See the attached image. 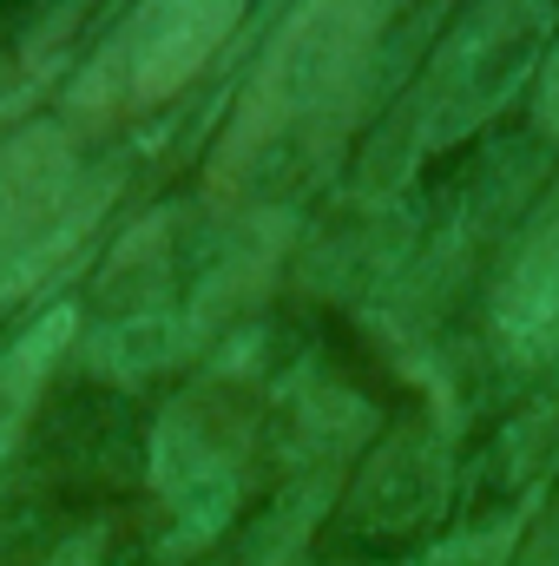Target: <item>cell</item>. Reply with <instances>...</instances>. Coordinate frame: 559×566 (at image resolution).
<instances>
[{"label": "cell", "mask_w": 559, "mask_h": 566, "mask_svg": "<svg viewBox=\"0 0 559 566\" xmlns=\"http://www.w3.org/2000/svg\"><path fill=\"white\" fill-rule=\"evenodd\" d=\"M389 7L395 0H296V13L264 46L257 73L238 93V113H231L224 139L211 151V185L218 191L244 185L283 139L309 133L316 119H329L342 106V93L356 86V73L369 66L376 40L389 27Z\"/></svg>", "instance_id": "cell-1"}, {"label": "cell", "mask_w": 559, "mask_h": 566, "mask_svg": "<svg viewBox=\"0 0 559 566\" xmlns=\"http://www.w3.org/2000/svg\"><path fill=\"white\" fill-rule=\"evenodd\" d=\"M106 191V171L86 191L66 126H20L13 139H0V296H20L46 277L99 218Z\"/></svg>", "instance_id": "cell-2"}, {"label": "cell", "mask_w": 559, "mask_h": 566, "mask_svg": "<svg viewBox=\"0 0 559 566\" xmlns=\"http://www.w3.org/2000/svg\"><path fill=\"white\" fill-rule=\"evenodd\" d=\"M244 454H251V396H244V382L218 376V382L171 402V416L158 422V441H151V494L165 501L178 547H198L231 521Z\"/></svg>", "instance_id": "cell-3"}, {"label": "cell", "mask_w": 559, "mask_h": 566, "mask_svg": "<svg viewBox=\"0 0 559 566\" xmlns=\"http://www.w3.org/2000/svg\"><path fill=\"white\" fill-rule=\"evenodd\" d=\"M244 7L251 0H139L133 27L106 46V60L80 86V113H106V106L151 113L178 99L211 66V53L231 40Z\"/></svg>", "instance_id": "cell-4"}, {"label": "cell", "mask_w": 559, "mask_h": 566, "mask_svg": "<svg viewBox=\"0 0 559 566\" xmlns=\"http://www.w3.org/2000/svg\"><path fill=\"white\" fill-rule=\"evenodd\" d=\"M500 343L534 363L559 343V205L534 224V238L520 244L514 271L500 283Z\"/></svg>", "instance_id": "cell-5"}, {"label": "cell", "mask_w": 559, "mask_h": 566, "mask_svg": "<svg viewBox=\"0 0 559 566\" xmlns=\"http://www.w3.org/2000/svg\"><path fill=\"white\" fill-rule=\"evenodd\" d=\"M73 329H80V316L60 303V310H46L27 336H13V343L0 349V461L20 448V434L33 422V409H40V396H46V382H53L66 343H73Z\"/></svg>", "instance_id": "cell-6"}, {"label": "cell", "mask_w": 559, "mask_h": 566, "mask_svg": "<svg viewBox=\"0 0 559 566\" xmlns=\"http://www.w3.org/2000/svg\"><path fill=\"white\" fill-rule=\"evenodd\" d=\"M514 541H520V521H487V527H467V534L428 547L415 566H507Z\"/></svg>", "instance_id": "cell-7"}, {"label": "cell", "mask_w": 559, "mask_h": 566, "mask_svg": "<svg viewBox=\"0 0 559 566\" xmlns=\"http://www.w3.org/2000/svg\"><path fill=\"white\" fill-rule=\"evenodd\" d=\"M534 119H540V133H547V139H559V40H553V53H547V66H540Z\"/></svg>", "instance_id": "cell-8"}, {"label": "cell", "mask_w": 559, "mask_h": 566, "mask_svg": "<svg viewBox=\"0 0 559 566\" xmlns=\"http://www.w3.org/2000/svg\"><path fill=\"white\" fill-rule=\"evenodd\" d=\"M99 547H106V527H86V534H73L46 566H99Z\"/></svg>", "instance_id": "cell-9"}, {"label": "cell", "mask_w": 559, "mask_h": 566, "mask_svg": "<svg viewBox=\"0 0 559 566\" xmlns=\"http://www.w3.org/2000/svg\"><path fill=\"white\" fill-rule=\"evenodd\" d=\"M0 86H7V60H0Z\"/></svg>", "instance_id": "cell-10"}]
</instances>
